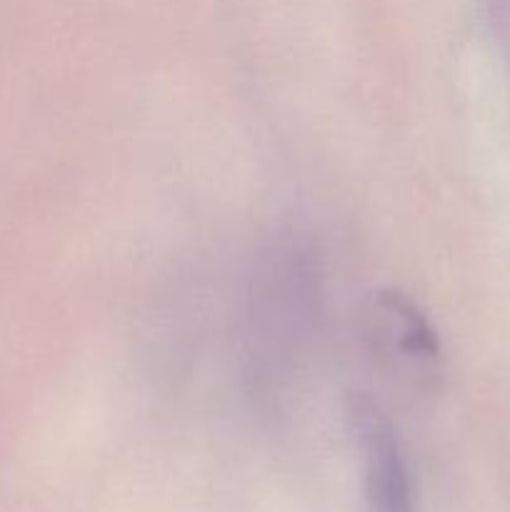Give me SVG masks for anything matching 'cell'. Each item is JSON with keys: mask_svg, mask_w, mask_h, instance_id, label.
Segmentation results:
<instances>
[{"mask_svg": "<svg viewBox=\"0 0 510 512\" xmlns=\"http://www.w3.org/2000/svg\"><path fill=\"white\" fill-rule=\"evenodd\" d=\"M363 338L378 368L413 393L438 375L440 345L428 318L403 293L380 290L363 310Z\"/></svg>", "mask_w": 510, "mask_h": 512, "instance_id": "6da1fadb", "label": "cell"}]
</instances>
